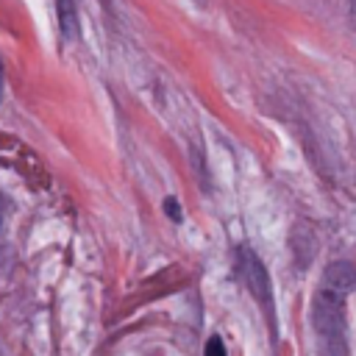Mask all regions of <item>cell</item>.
Returning a JSON list of instances; mask_svg holds the SVG:
<instances>
[{
  "mask_svg": "<svg viewBox=\"0 0 356 356\" xmlns=\"http://www.w3.org/2000/svg\"><path fill=\"white\" fill-rule=\"evenodd\" d=\"M356 284V270L350 264H331L323 284L320 295L314 303V325L323 342V356H345V298L350 286Z\"/></svg>",
  "mask_w": 356,
  "mask_h": 356,
  "instance_id": "1",
  "label": "cell"
},
{
  "mask_svg": "<svg viewBox=\"0 0 356 356\" xmlns=\"http://www.w3.org/2000/svg\"><path fill=\"white\" fill-rule=\"evenodd\" d=\"M58 6H61V25H64V31L70 33V31H72V22H70V17H72V8H75V3H72V0H58Z\"/></svg>",
  "mask_w": 356,
  "mask_h": 356,
  "instance_id": "2",
  "label": "cell"
},
{
  "mask_svg": "<svg viewBox=\"0 0 356 356\" xmlns=\"http://www.w3.org/2000/svg\"><path fill=\"white\" fill-rule=\"evenodd\" d=\"M206 356H225V348H222V339L220 337H211L206 342Z\"/></svg>",
  "mask_w": 356,
  "mask_h": 356,
  "instance_id": "3",
  "label": "cell"
},
{
  "mask_svg": "<svg viewBox=\"0 0 356 356\" xmlns=\"http://www.w3.org/2000/svg\"><path fill=\"white\" fill-rule=\"evenodd\" d=\"M350 6H353V14H356V0H350Z\"/></svg>",
  "mask_w": 356,
  "mask_h": 356,
  "instance_id": "4",
  "label": "cell"
},
{
  "mask_svg": "<svg viewBox=\"0 0 356 356\" xmlns=\"http://www.w3.org/2000/svg\"><path fill=\"white\" fill-rule=\"evenodd\" d=\"M0 95H3V78H0Z\"/></svg>",
  "mask_w": 356,
  "mask_h": 356,
  "instance_id": "5",
  "label": "cell"
},
{
  "mask_svg": "<svg viewBox=\"0 0 356 356\" xmlns=\"http://www.w3.org/2000/svg\"><path fill=\"white\" fill-rule=\"evenodd\" d=\"M0 222H3V206H0Z\"/></svg>",
  "mask_w": 356,
  "mask_h": 356,
  "instance_id": "6",
  "label": "cell"
}]
</instances>
